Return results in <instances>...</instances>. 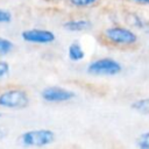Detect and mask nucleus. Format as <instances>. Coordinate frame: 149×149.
<instances>
[{
	"label": "nucleus",
	"instance_id": "1",
	"mask_svg": "<svg viewBox=\"0 0 149 149\" xmlns=\"http://www.w3.org/2000/svg\"><path fill=\"white\" fill-rule=\"evenodd\" d=\"M102 37L108 44L119 48H129L139 42V36L132 28L119 24L107 27L102 31Z\"/></svg>",
	"mask_w": 149,
	"mask_h": 149
},
{
	"label": "nucleus",
	"instance_id": "2",
	"mask_svg": "<svg viewBox=\"0 0 149 149\" xmlns=\"http://www.w3.org/2000/svg\"><path fill=\"white\" fill-rule=\"evenodd\" d=\"M56 140V134L49 128L29 129L19 136V142L24 148H44L52 144Z\"/></svg>",
	"mask_w": 149,
	"mask_h": 149
},
{
	"label": "nucleus",
	"instance_id": "3",
	"mask_svg": "<svg viewBox=\"0 0 149 149\" xmlns=\"http://www.w3.org/2000/svg\"><path fill=\"white\" fill-rule=\"evenodd\" d=\"M30 98L26 90L20 87H8L0 91L1 109H23L29 106Z\"/></svg>",
	"mask_w": 149,
	"mask_h": 149
},
{
	"label": "nucleus",
	"instance_id": "4",
	"mask_svg": "<svg viewBox=\"0 0 149 149\" xmlns=\"http://www.w3.org/2000/svg\"><path fill=\"white\" fill-rule=\"evenodd\" d=\"M121 71L122 65L116 59L109 57L94 59L86 68V72L92 76H116Z\"/></svg>",
	"mask_w": 149,
	"mask_h": 149
},
{
	"label": "nucleus",
	"instance_id": "5",
	"mask_svg": "<svg viewBox=\"0 0 149 149\" xmlns=\"http://www.w3.org/2000/svg\"><path fill=\"white\" fill-rule=\"evenodd\" d=\"M21 38L30 44L47 45L51 44L56 40V35L52 30L43 28H29L21 31Z\"/></svg>",
	"mask_w": 149,
	"mask_h": 149
},
{
	"label": "nucleus",
	"instance_id": "6",
	"mask_svg": "<svg viewBox=\"0 0 149 149\" xmlns=\"http://www.w3.org/2000/svg\"><path fill=\"white\" fill-rule=\"evenodd\" d=\"M40 94L42 100L50 104L68 102L76 98V93L73 91L61 86H47L41 91Z\"/></svg>",
	"mask_w": 149,
	"mask_h": 149
},
{
	"label": "nucleus",
	"instance_id": "7",
	"mask_svg": "<svg viewBox=\"0 0 149 149\" xmlns=\"http://www.w3.org/2000/svg\"><path fill=\"white\" fill-rule=\"evenodd\" d=\"M63 28L70 33H81L92 28V21L88 19H70L63 23Z\"/></svg>",
	"mask_w": 149,
	"mask_h": 149
},
{
	"label": "nucleus",
	"instance_id": "8",
	"mask_svg": "<svg viewBox=\"0 0 149 149\" xmlns=\"http://www.w3.org/2000/svg\"><path fill=\"white\" fill-rule=\"evenodd\" d=\"M68 57L72 62H80L85 58V50L78 41H73L68 47Z\"/></svg>",
	"mask_w": 149,
	"mask_h": 149
},
{
	"label": "nucleus",
	"instance_id": "9",
	"mask_svg": "<svg viewBox=\"0 0 149 149\" xmlns=\"http://www.w3.org/2000/svg\"><path fill=\"white\" fill-rule=\"evenodd\" d=\"M130 108L140 114H144V115H149V97L146 98H140L134 100L130 104Z\"/></svg>",
	"mask_w": 149,
	"mask_h": 149
},
{
	"label": "nucleus",
	"instance_id": "10",
	"mask_svg": "<svg viewBox=\"0 0 149 149\" xmlns=\"http://www.w3.org/2000/svg\"><path fill=\"white\" fill-rule=\"evenodd\" d=\"M70 7L76 9H90L97 7L100 3V0H68Z\"/></svg>",
	"mask_w": 149,
	"mask_h": 149
},
{
	"label": "nucleus",
	"instance_id": "11",
	"mask_svg": "<svg viewBox=\"0 0 149 149\" xmlns=\"http://www.w3.org/2000/svg\"><path fill=\"white\" fill-rule=\"evenodd\" d=\"M15 48V44L13 41H10L7 37L0 36V58L9 55Z\"/></svg>",
	"mask_w": 149,
	"mask_h": 149
},
{
	"label": "nucleus",
	"instance_id": "12",
	"mask_svg": "<svg viewBox=\"0 0 149 149\" xmlns=\"http://www.w3.org/2000/svg\"><path fill=\"white\" fill-rule=\"evenodd\" d=\"M135 144L137 149H149V130L141 133L136 137Z\"/></svg>",
	"mask_w": 149,
	"mask_h": 149
},
{
	"label": "nucleus",
	"instance_id": "13",
	"mask_svg": "<svg viewBox=\"0 0 149 149\" xmlns=\"http://www.w3.org/2000/svg\"><path fill=\"white\" fill-rule=\"evenodd\" d=\"M130 20H129V22H130V24L133 26V27H136V28H144L148 23L140 16V15H137V14H134V13H130Z\"/></svg>",
	"mask_w": 149,
	"mask_h": 149
},
{
	"label": "nucleus",
	"instance_id": "14",
	"mask_svg": "<svg viewBox=\"0 0 149 149\" xmlns=\"http://www.w3.org/2000/svg\"><path fill=\"white\" fill-rule=\"evenodd\" d=\"M13 20V14L6 8H0V24H8Z\"/></svg>",
	"mask_w": 149,
	"mask_h": 149
},
{
	"label": "nucleus",
	"instance_id": "15",
	"mask_svg": "<svg viewBox=\"0 0 149 149\" xmlns=\"http://www.w3.org/2000/svg\"><path fill=\"white\" fill-rule=\"evenodd\" d=\"M10 72V65L7 61H3L0 58V80L5 79Z\"/></svg>",
	"mask_w": 149,
	"mask_h": 149
},
{
	"label": "nucleus",
	"instance_id": "16",
	"mask_svg": "<svg viewBox=\"0 0 149 149\" xmlns=\"http://www.w3.org/2000/svg\"><path fill=\"white\" fill-rule=\"evenodd\" d=\"M7 135H8V130H7V128L0 125V142H1L2 140H5V139L7 137Z\"/></svg>",
	"mask_w": 149,
	"mask_h": 149
},
{
	"label": "nucleus",
	"instance_id": "17",
	"mask_svg": "<svg viewBox=\"0 0 149 149\" xmlns=\"http://www.w3.org/2000/svg\"><path fill=\"white\" fill-rule=\"evenodd\" d=\"M129 1H132L133 3L140 5V6H146V7H149V0H129Z\"/></svg>",
	"mask_w": 149,
	"mask_h": 149
},
{
	"label": "nucleus",
	"instance_id": "18",
	"mask_svg": "<svg viewBox=\"0 0 149 149\" xmlns=\"http://www.w3.org/2000/svg\"><path fill=\"white\" fill-rule=\"evenodd\" d=\"M43 2H47V3H59V2H64V1H68V0H41Z\"/></svg>",
	"mask_w": 149,
	"mask_h": 149
},
{
	"label": "nucleus",
	"instance_id": "19",
	"mask_svg": "<svg viewBox=\"0 0 149 149\" xmlns=\"http://www.w3.org/2000/svg\"><path fill=\"white\" fill-rule=\"evenodd\" d=\"M1 118H2V113L0 112V119H1Z\"/></svg>",
	"mask_w": 149,
	"mask_h": 149
}]
</instances>
